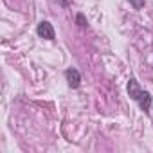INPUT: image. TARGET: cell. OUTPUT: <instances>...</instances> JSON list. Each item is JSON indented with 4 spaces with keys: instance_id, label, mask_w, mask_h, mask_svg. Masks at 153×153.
<instances>
[{
    "instance_id": "6da1fadb",
    "label": "cell",
    "mask_w": 153,
    "mask_h": 153,
    "mask_svg": "<svg viewBox=\"0 0 153 153\" xmlns=\"http://www.w3.org/2000/svg\"><path fill=\"white\" fill-rule=\"evenodd\" d=\"M36 33H38V36H40V38H45V40H49V42H52V40L56 38V33H54L52 24H51V22H47V20H42V22L38 24Z\"/></svg>"
},
{
    "instance_id": "7a4b0ae2",
    "label": "cell",
    "mask_w": 153,
    "mask_h": 153,
    "mask_svg": "<svg viewBox=\"0 0 153 153\" xmlns=\"http://www.w3.org/2000/svg\"><path fill=\"white\" fill-rule=\"evenodd\" d=\"M65 79L70 88H78L81 85V74L78 68H67L65 70Z\"/></svg>"
},
{
    "instance_id": "3957f363",
    "label": "cell",
    "mask_w": 153,
    "mask_h": 153,
    "mask_svg": "<svg viewBox=\"0 0 153 153\" xmlns=\"http://www.w3.org/2000/svg\"><path fill=\"white\" fill-rule=\"evenodd\" d=\"M126 88H128V96H130L133 101H139L140 96H142V92H144V90L139 87V81H137L135 78H131V79L128 81V87H126Z\"/></svg>"
},
{
    "instance_id": "277c9868",
    "label": "cell",
    "mask_w": 153,
    "mask_h": 153,
    "mask_svg": "<svg viewBox=\"0 0 153 153\" xmlns=\"http://www.w3.org/2000/svg\"><path fill=\"white\" fill-rule=\"evenodd\" d=\"M139 103V106H140V110L144 112V114H148L149 112V108H151V96H149V92H142V96H140V99L137 101Z\"/></svg>"
},
{
    "instance_id": "5b68a950",
    "label": "cell",
    "mask_w": 153,
    "mask_h": 153,
    "mask_svg": "<svg viewBox=\"0 0 153 153\" xmlns=\"http://www.w3.org/2000/svg\"><path fill=\"white\" fill-rule=\"evenodd\" d=\"M76 22H78V25L79 27H88V22H87V18H85V15L83 13H78V15H76Z\"/></svg>"
},
{
    "instance_id": "8992f818",
    "label": "cell",
    "mask_w": 153,
    "mask_h": 153,
    "mask_svg": "<svg viewBox=\"0 0 153 153\" xmlns=\"http://www.w3.org/2000/svg\"><path fill=\"white\" fill-rule=\"evenodd\" d=\"M146 0H130V4L133 6V9H142Z\"/></svg>"
},
{
    "instance_id": "52a82bcc",
    "label": "cell",
    "mask_w": 153,
    "mask_h": 153,
    "mask_svg": "<svg viewBox=\"0 0 153 153\" xmlns=\"http://www.w3.org/2000/svg\"><path fill=\"white\" fill-rule=\"evenodd\" d=\"M58 4H59L61 7H68V2H67V0H58Z\"/></svg>"
}]
</instances>
